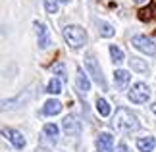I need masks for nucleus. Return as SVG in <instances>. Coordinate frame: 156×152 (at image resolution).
I'll list each match as a JSON object with an SVG mask.
<instances>
[{
	"label": "nucleus",
	"mask_w": 156,
	"mask_h": 152,
	"mask_svg": "<svg viewBox=\"0 0 156 152\" xmlns=\"http://www.w3.org/2000/svg\"><path fill=\"white\" fill-rule=\"evenodd\" d=\"M112 127L116 131H122V133H131V131L139 129L141 123L137 119V115L131 114L127 108H118L116 115H114V121H112Z\"/></svg>",
	"instance_id": "f257e3e1"
},
{
	"label": "nucleus",
	"mask_w": 156,
	"mask_h": 152,
	"mask_svg": "<svg viewBox=\"0 0 156 152\" xmlns=\"http://www.w3.org/2000/svg\"><path fill=\"white\" fill-rule=\"evenodd\" d=\"M64 39L71 48L77 50V48H81L87 42V33H85V29L79 27V25H68L64 29Z\"/></svg>",
	"instance_id": "f03ea898"
},
{
	"label": "nucleus",
	"mask_w": 156,
	"mask_h": 152,
	"mask_svg": "<svg viewBox=\"0 0 156 152\" xmlns=\"http://www.w3.org/2000/svg\"><path fill=\"white\" fill-rule=\"evenodd\" d=\"M85 68L87 71L93 75V79L97 81L102 89H106V81H104V75H102V69L98 68V64H97V58H94V54L93 52H89L87 56H85Z\"/></svg>",
	"instance_id": "7ed1b4c3"
},
{
	"label": "nucleus",
	"mask_w": 156,
	"mask_h": 152,
	"mask_svg": "<svg viewBox=\"0 0 156 152\" xmlns=\"http://www.w3.org/2000/svg\"><path fill=\"white\" fill-rule=\"evenodd\" d=\"M151 98V89L147 87V83H135L129 90V100L135 102V104H145V102Z\"/></svg>",
	"instance_id": "20e7f679"
},
{
	"label": "nucleus",
	"mask_w": 156,
	"mask_h": 152,
	"mask_svg": "<svg viewBox=\"0 0 156 152\" xmlns=\"http://www.w3.org/2000/svg\"><path fill=\"white\" fill-rule=\"evenodd\" d=\"M131 44H133L137 50L145 52L148 54V56H152V54H156V46H154V41L145 37V35H135L133 39H131Z\"/></svg>",
	"instance_id": "39448f33"
},
{
	"label": "nucleus",
	"mask_w": 156,
	"mask_h": 152,
	"mask_svg": "<svg viewBox=\"0 0 156 152\" xmlns=\"http://www.w3.org/2000/svg\"><path fill=\"white\" fill-rule=\"evenodd\" d=\"M97 148L98 152H114V137L110 133H100L97 137Z\"/></svg>",
	"instance_id": "423d86ee"
},
{
	"label": "nucleus",
	"mask_w": 156,
	"mask_h": 152,
	"mask_svg": "<svg viewBox=\"0 0 156 152\" xmlns=\"http://www.w3.org/2000/svg\"><path fill=\"white\" fill-rule=\"evenodd\" d=\"M64 131L68 133L69 137H77L79 131H81V123L73 118V115H66L64 118Z\"/></svg>",
	"instance_id": "0eeeda50"
},
{
	"label": "nucleus",
	"mask_w": 156,
	"mask_h": 152,
	"mask_svg": "<svg viewBox=\"0 0 156 152\" xmlns=\"http://www.w3.org/2000/svg\"><path fill=\"white\" fill-rule=\"evenodd\" d=\"M2 135L6 139H10L12 144L17 148V150H21L23 147H25V139H23V135L20 131H14V129H2Z\"/></svg>",
	"instance_id": "6e6552de"
},
{
	"label": "nucleus",
	"mask_w": 156,
	"mask_h": 152,
	"mask_svg": "<svg viewBox=\"0 0 156 152\" xmlns=\"http://www.w3.org/2000/svg\"><path fill=\"white\" fill-rule=\"evenodd\" d=\"M77 90L83 94H87L91 90V81H89V77L85 75V71L81 68H77Z\"/></svg>",
	"instance_id": "1a4fd4ad"
},
{
	"label": "nucleus",
	"mask_w": 156,
	"mask_h": 152,
	"mask_svg": "<svg viewBox=\"0 0 156 152\" xmlns=\"http://www.w3.org/2000/svg\"><path fill=\"white\" fill-rule=\"evenodd\" d=\"M156 147V139L154 137H141L137 139V148L141 152H152Z\"/></svg>",
	"instance_id": "9d476101"
},
{
	"label": "nucleus",
	"mask_w": 156,
	"mask_h": 152,
	"mask_svg": "<svg viewBox=\"0 0 156 152\" xmlns=\"http://www.w3.org/2000/svg\"><path fill=\"white\" fill-rule=\"evenodd\" d=\"M62 102L60 100H48V102H44V108H43V114H46V115H56V114H60L62 112Z\"/></svg>",
	"instance_id": "9b49d317"
},
{
	"label": "nucleus",
	"mask_w": 156,
	"mask_h": 152,
	"mask_svg": "<svg viewBox=\"0 0 156 152\" xmlns=\"http://www.w3.org/2000/svg\"><path fill=\"white\" fill-rule=\"evenodd\" d=\"M129 79H131V73H129V71H125V69H116V73H114V81H116V85H118L119 89L127 87Z\"/></svg>",
	"instance_id": "f8f14e48"
},
{
	"label": "nucleus",
	"mask_w": 156,
	"mask_h": 152,
	"mask_svg": "<svg viewBox=\"0 0 156 152\" xmlns=\"http://www.w3.org/2000/svg\"><path fill=\"white\" fill-rule=\"evenodd\" d=\"M37 27H39V46L41 48H48L50 46V33H48V29H46L43 23H37Z\"/></svg>",
	"instance_id": "ddd939ff"
},
{
	"label": "nucleus",
	"mask_w": 156,
	"mask_h": 152,
	"mask_svg": "<svg viewBox=\"0 0 156 152\" xmlns=\"http://www.w3.org/2000/svg\"><path fill=\"white\" fill-rule=\"evenodd\" d=\"M129 65H131V69L139 71V73H147V71H148L147 62H145V60H141V58H131L129 60Z\"/></svg>",
	"instance_id": "4468645a"
},
{
	"label": "nucleus",
	"mask_w": 156,
	"mask_h": 152,
	"mask_svg": "<svg viewBox=\"0 0 156 152\" xmlns=\"http://www.w3.org/2000/svg\"><path fill=\"white\" fill-rule=\"evenodd\" d=\"M46 93H50V94H60V93H62V81H60L58 77H52L50 81H48Z\"/></svg>",
	"instance_id": "2eb2a0df"
},
{
	"label": "nucleus",
	"mask_w": 156,
	"mask_h": 152,
	"mask_svg": "<svg viewBox=\"0 0 156 152\" xmlns=\"http://www.w3.org/2000/svg\"><path fill=\"white\" fill-rule=\"evenodd\" d=\"M97 112L106 118V115H110V106H108V102L104 98H97Z\"/></svg>",
	"instance_id": "dca6fc26"
},
{
	"label": "nucleus",
	"mask_w": 156,
	"mask_h": 152,
	"mask_svg": "<svg viewBox=\"0 0 156 152\" xmlns=\"http://www.w3.org/2000/svg\"><path fill=\"white\" fill-rule=\"evenodd\" d=\"M110 54H112V60H114V64H119V62H123V52H122V48L116 46V44H110Z\"/></svg>",
	"instance_id": "f3484780"
},
{
	"label": "nucleus",
	"mask_w": 156,
	"mask_h": 152,
	"mask_svg": "<svg viewBox=\"0 0 156 152\" xmlns=\"http://www.w3.org/2000/svg\"><path fill=\"white\" fill-rule=\"evenodd\" d=\"M54 75H56V77H58L62 83H66V81H68V77H66V68H64V64H62V62L54 65Z\"/></svg>",
	"instance_id": "a211bd4d"
},
{
	"label": "nucleus",
	"mask_w": 156,
	"mask_h": 152,
	"mask_svg": "<svg viewBox=\"0 0 156 152\" xmlns=\"http://www.w3.org/2000/svg\"><path fill=\"white\" fill-rule=\"evenodd\" d=\"M44 133H46L48 137L56 139V137H58V125H54V123H46V125H44Z\"/></svg>",
	"instance_id": "6ab92c4d"
},
{
	"label": "nucleus",
	"mask_w": 156,
	"mask_h": 152,
	"mask_svg": "<svg viewBox=\"0 0 156 152\" xmlns=\"http://www.w3.org/2000/svg\"><path fill=\"white\" fill-rule=\"evenodd\" d=\"M100 35H102V37H112L114 27L110 25V23H100Z\"/></svg>",
	"instance_id": "aec40b11"
},
{
	"label": "nucleus",
	"mask_w": 156,
	"mask_h": 152,
	"mask_svg": "<svg viewBox=\"0 0 156 152\" xmlns=\"http://www.w3.org/2000/svg\"><path fill=\"white\" fill-rule=\"evenodd\" d=\"M44 10L48 14H56L58 12V2L56 0H44Z\"/></svg>",
	"instance_id": "412c9836"
},
{
	"label": "nucleus",
	"mask_w": 156,
	"mask_h": 152,
	"mask_svg": "<svg viewBox=\"0 0 156 152\" xmlns=\"http://www.w3.org/2000/svg\"><path fill=\"white\" fill-rule=\"evenodd\" d=\"M118 152H129L127 144H125V143H119V144H118Z\"/></svg>",
	"instance_id": "4be33fe9"
},
{
	"label": "nucleus",
	"mask_w": 156,
	"mask_h": 152,
	"mask_svg": "<svg viewBox=\"0 0 156 152\" xmlns=\"http://www.w3.org/2000/svg\"><path fill=\"white\" fill-rule=\"evenodd\" d=\"M135 4H143V2H147V0H133Z\"/></svg>",
	"instance_id": "5701e85b"
},
{
	"label": "nucleus",
	"mask_w": 156,
	"mask_h": 152,
	"mask_svg": "<svg viewBox=\"0 0 156 152\" xmlns=\"http://www.w3.org/2000/svg\"><path fill=\"white\" fill-rule=\"evenodd\" d=\"M151 110H152V112H154V114H156V102H154V104H152V106H151Z\"/></svg>",
	"instance_id": "b1692460"
},
{
	"label": "nucleus",
	"mask_w": 156,
	"mask_h": 152,
	"mask_svg": "<svg viewBox=\"0 0 156 152\" xmlns=\"http://www.w3.org/2000/svg\"><path fill=\"white\" fill-rule=\"evenodd\" d=\"M58 2H69V0H58Z\"/></svg>",
	"instance_id": "393cba45"
}]
</instances>
